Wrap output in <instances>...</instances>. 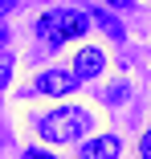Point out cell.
Instances as JSON below:
<instances>
[{
  "label": "cell",
  "instance_id": "30bf717a",
  "mask_svg": "<svg viewBox=\"0 0 151 159\" xmlns=\"http://www.w3.org/2000/svg\"><path fill=\"white\" fill-rule=\"evenodd\" d=\"M12 8H16V0H0V16H8Z\"/></svg>",
  "mask_w": 151,
  "mask_h": 159
},
{
  "label": "cell",
  "instance_id": "277c9868",
  "mask_svg": "<svg viewBox=\"0 0 151 159\" xmlns=\"http://www.w3.org/2000/svg\"><path fill=\"white\" fill-rule=\"evenodd\" d=\"M123 155V139L118 135H94V139H82L78 159H118Z\"/></svg>",
  "mask_w": 151,
  "mask_h": 159
},
{
  "label": "cell",
  "instance_id": "9c48e42d",
  "mask_svg": "<svg viewBox=\"0 0 151 159\" xmlns=\"http://www.w3.org/2000/svg\"><path fill=\"white\" fill-rule=\"evenodd\" d=\"M25 159H57V155H49V151H25Z\"/></svg>",
  "mask_w": 151,
  "mask_h": 159
},
{
  "label": "cell",
  "instance_id": "52a82bcc",
  "mask_svg": "<svg viewBox=\"0 0 151 159\" xmlns=\"http://www.w3.org/2000/svg\"><path fill=\"white\" fill-rule=\"evenodd\" d=\"M12 66H16V57H12V53H0V90L8 86V78H12Z\"/></svg>",
  "mask_w": 151,
  "mask_h": 159
},
{
  "label": "cell",
  "instance_id": "7a4b0ae2",
  "mask_svg": "<svg viewBox=\"0 0 151 159\" xmlns=\"http://www.w3.org/2000/svg\"><path fill=\"white\" fill-rule=\"evenodd\" d=\"M94 25L90 20V12H78V8H53V12H41L37 16V33L53 45H62V41H74L82 37L86 29Z\"/></svg>",
  "mask_w": 151,
  "mask_h": 159
},
{
  "label": "cell",
  "instance_id": "ba28073f",
  "mask_svg": "<svg viewBox=\"0 0 151 159\" xmlns=\"http://www.w3.org/2000/svg\"><path fill=\"white\" fill-rule=\"evenodd\" d=\"M139 159H151V131H143L139 139Z\"/></svg>",
  "mask_w": 151,
  "mask_h": 159
},
{
  "label": "cell",
  "instance_id": "3957f363",
  "mask_svg": "<svg viewBox=\"0 0 151 159\" xmlns=\"http://www.w3.org/2000/svg\"><path fill=\"white\" fill-rule=\"evenodd\" d=\"M102 70H106V53H102V49L82 45V49L74 53V78H78V82H94V78H102Z\"/></svg>",
  "mask_w": 151,
  "mask_h": 159
},
{
  "label": "cell",
  "instance_id": "7c38bea8",
  "mask_svg": "<svg viewBox=\"0 0 151 159\" xmlns=\"http://www.w3.org/2000/svg\"><path fill=\"white\" fill-rule=\"evenodd\" d=\"M106 4H114V8H131V0H106Z\"/></svg>",
  "mask_w": 151,
  "mask_h": 159
},
{
  "label": "cell",
  "instance_id": "8fae6325",
  "mask_svg": "<svg viewBox=\"0 0 151 159\" xmlns=\"http://www.w3.org/2000/svg\"><path fill=\"white\" fill-rule=\"evenodd\" d=\"M8 45V25H0V49Z\"/></svg>",
  "mask_w": 151,
  "mask_h": 159
},
{
  "label": "cell",
  "instance_id": "6da1fadb",
  "mask_svg": "<svg viewBox=\"0 0 151 159\" xmlns=\"http://www.w3.org/2000/svg\"><path fill=\"white\" fill-rule=\"evenodd\" d=\"M94 110L90 106H57L49 114H33V131L45 143H82L94 131Z\"/></svg>",
  "mask_w": 151,
  "mask_h": 159
},
{
  "label": "cell",
  "instance_id": "8992f818",
  "mask_svg": "<svg viewBox=\"0 0 151 159\" xmlns=\"http://www.w3.org/2000/svg\"><path fill=\"white\" fill-rule=\"evenodd\" d=\"M90 20H98V25L106 29V37H114V41H123V37H127V33H123V25H118L106 8H94V12H90Z\"/></svg>",
  "mask_w": 151,
  "mask_h": 159
},
{
  "label": "cell",
  "instance_id": "5b68a950",
  "mask_svg": "<svg viewBox=\"0 0 151 159\" xmlns=\"http://www.w3.org/2000/svg\"><path fill=\"white\" fill-rule=\"evenodd\" d=\"M74 86H78V78L66 74V70H45V74H37V82H33V90H37V94H49V98L70 94Z\"/></svg>",
  "mask_w": 151,
  "mask_h": 159
}]
</instances>
